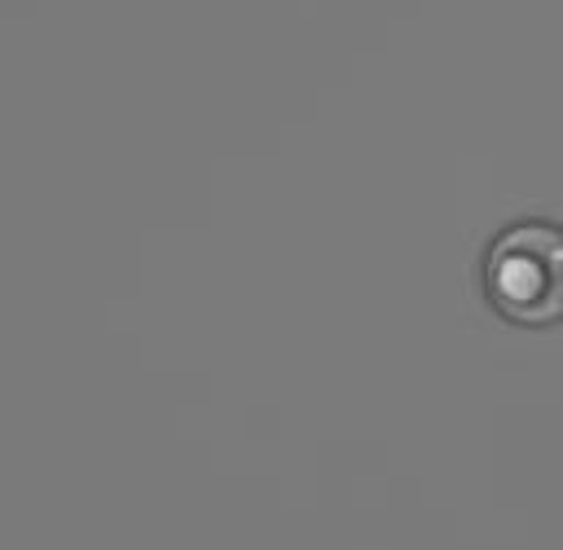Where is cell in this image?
I'll list each match as a JSON object with an SVG mask.
<instances>
[{"instance_id": "cell-1", "label": "cell", "mask_w": 563, "mask_h": 550, "mask_svg": "<svg viewBox=\"0 0 563 550\" xmlns=\"http://www.w3.org/2000/svg\"><path fill=\"white\" fill-rule=\"evenodd\" d=\"M479 286L488 308L510 326L563 321V224L545 216L510 220L497 229L479 260Z\"/></svg>"}]
</instances>
